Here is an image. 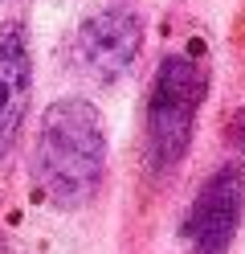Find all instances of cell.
I'll list each match as a JSON object with an SVG mask.
<instances>
[{"label":"cell","instance_id":"obj_3","mask_svg":"<svg viewBox=\"0 0 245 254\" xmlns=\"http://www.w3.org/2000/svg\"><path fill=\"white\" fill-rule=\"evenodd\" d=\"M143 50V21L127 0H102L94 4L82 25L74 29L70 62L94 86H110L135 66Z\"/></svg>","mask_w":245,"mask_h":254},{"label":"cell","instance_id":"obj_7","mask_svg":"<svg viewBox=\"0 0 245 254\" xmlns=\"http://www.w3.org/2000/svg\"><path fill=\"white\" fill-rule=\"evenodd\" d=\"M0 254H21V246L8 242V238H0Z\"/></svg>","mask_w":245,"mask_h":254},{"label":"cell","instance_id":"obj_4","mask_svg":"<svg viewBox=\"0 0 245 254\" xmlns=\"http://www.w3.org/2000/svg\"><path fill=\"white\" fill-rule=\"evenodd\" d=\"M241 213H245V177L221 164L192 197L184 221H180V238L188 242L192 254H225L241 226Z\"/></svg>","mask_w":245,"mask_h":254},{"label":"cell","instance_id":"obj_5","mask_svg":"<svg viewBox=\"0 0 245 254\" xmlns=\"http://www.w3.org/2000/svg\"><path fill=\"white\" fill-rule=\"evenodd\" d=\"M29 90H33L29 29L21 21H0V160L21 131Z\"/></svg>","mask_w":245,"mask_h":254},{"label":"cell","instance_id":"obj_2","mask_svg":"<svg viewBox=\"0 0 245 254\" xmlns=\"http://www.w3.org/2000/svg\"><path fill=\"white\" fill-rule=\"evenodd\" d=\"M204 94H208V62L184 50L159 58L151 94H147V164L155 177H168L188 156Z\"/></svg>","mask_w":245,"mask_h":254},{"label":"cell","instance_id":"obj_1","mask_svg":"<svg viewBox=\"0 0 245 254\" xmlns=\"http://www.w3.org/2000/svg\"><path fill=\"white\" fill-rule=\"evenodd\" d=\"M106 177V123L86 94L45 107L33 139V193L49 209L74 213L90 205Z\"/></svg>","mask_w":245,"mask_h":254},{"label":"cell","instance_id":"obj_6","mask_svg":"<svg viewBox=\"0 0 245 254\" xmlns=\"http://www.w3.org/2000/svg\"><path fill=\"white\" fill-rule=\"evenodd\" d=\"M229 168H237L245 177V107L237 111L233 119H229Z\"/></svg>","mask_w":245,"mask_h":254}]
</instances>
